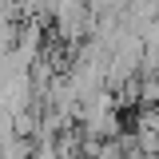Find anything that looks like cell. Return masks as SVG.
Masks as SVG:
<instances>
[{
	"mask_svg": "<svg viewBox=\"0 0 159 159\" xmlns=\"http://www.w3.org/2000/svg\"><path fill=\"white\" fill-rule=\"evenodd\" d=\"M16 4H20V8H24V4H32V0H16Z\"/></svg>",
	"mask_w": 159,
	"mask_h": 159,
	"instance_id": "1",
	"label": "cell"
}]
</instances>
